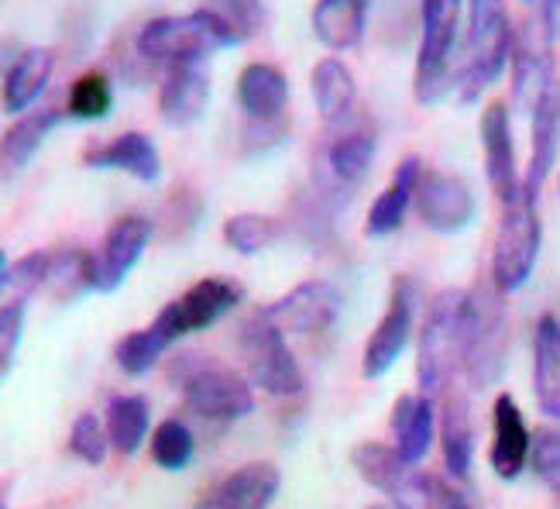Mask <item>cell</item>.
Segmentation results:
<instances>
[{"label": "cell", "mask_w": 560, "mask_h": 509, "mask_svg": "<svg viewBox=\"0 0 560 509\" xmlns=\"http://www.w3.org/2000/svg\"><path fill=\"white\" fill-rule=\"evenodd\" d=\"M114 107V86L110 77L101 69H90L83 77H77V83L69 86V101H66V114L77 120H101L107 117Z\"/></svg>", "instance_id": "36"}, {"label": "cell", "mask_w": 560, "mask_h": 509, "mask_svg": "<svg viewBox=\"0 0 560 509\" xmlns=\"http://www.w3.org/2000/svg\"><path fill=\"white\" fill-rule=\"evenodd\" d=\"M529 427L513 396H499L492 406V468L502 482H513L529 465Z\"/></svg>", "instance_id": "20"}, {"label": "cell", "mask_w": 560, "mask_h": 509, "mask_svg": "<svg viewBox=\"0 0 560 509\" xmlns=\"http://www.w3.org/2000/svg\"><path fill=\"white\" fill-rule=\"evenodd\" d=\"M533 390L540 414L560 424V321L547 313L533 334Z\"/></svg>", "instance_id": "26"}, {"label": "cell", "mask_w": 560, "mask_h": 509, "mask_svg": "<svg viewBox=\"0 0 560 509\" xmlns=\"http://www.w3.org/2000/svg\"><path fill=\"white\" fill-rule=\"evenodd\" d=\"M241 300H245V286L237 279H228V276L200 279V282H192L183 297H176L173 303H165L159 310V317L152 321V331L173 348L186 334L207 331L221 317H228Z\"/></svg>", "instance_id": "9"}, {"label": "cell", "mask_w": 560, "mask_h": 509, "mask_svg": "<svg viewBox=\"0 0 560 509\" xmlns=\"http://www.w3.org/2000/svg\"><path fill=\"white\" fill-rule=\"evenodd\" d=\"M56 69V53L45 45L24 48V53L4 69V111L24 114L45 93Z\"/></svg>", "instance_id": "27"}, {"label": "cell", "mask_w": 560, "mask_h": 509, "mask_svg": "<svg viewBox=\"0 0 560 509\" xmlns=\"http://www.w3.org/2000/svg\"><path fill=\"white\" fill-rule=\"evenodd\" d=\"M537 21H540V28H544V35H547V42H550L553 48H560V0H540V14H537Z\"/></svg>", "instance_id": "44"}, {"label": "cell", "mask_w": 560, "mask_h": 509, "mask_svg": "<svg viewBox=\"0 0 560 509\" xmlns=\"http://www.w3.org/2000/svg\"><path fill=\"white\" fill-rule=\"evenodd\" d=\"M107 433L117 454L131 458L152 430V406L144 396H114L107 403Z\"/></svg>", "instance_id": "32"}, {"label": "cell", "mask_w": 560, "mask_h": 509, "mask_svg": "<svg viewBox=\"0 0 560 509\" xmlns=\"http://www.w3.org/2000/svg\"><path fill=\"white\" fill-rule=\"evenodd\" d=\"M21 334H24V306L4 303L0 306V375H11L14 358L21 348Z\"/></svg>", "instance_id": "42"}, {"label": "cell", "mask_w": 560, "mask_h": 509, "mask_svg": "<svg viewBox=\"0 0 560 509\" xmlns=\"http://www.w3.org/2000/svg\"><path fill=\"white\" fill-rule=\"evenodd\" d=\"M537 200H540L537 193H529L523 186L516 200L502 204L495 245H492V286L502 297L523 289L533 269H537V258L544 248V224H540Z\"/></svg>", "instance_id": "5"}, {"label": "cell", "mask_w": 560, "mask_h": 509, "mask_svg": "<svg viewBox=\"0 0 560 509\" xmlns=\"http://www.w3.org/2000/svg\"><path fill=\"white\" fill-rule=\"evenodd\" d=\"M465 297L460 289H444L427 306L420 327V355L417 379L420 390L433 400L451 393V379L460 369V317H465Z\"/></svg>", "instance_id": "6"}, {"label": "cell", "mask_w": 560, "mask_h": 509, "mask_svg": "<svg viewBox=\"0 0 560 509\" xmlns=\"http://www.w3.org/2000/svg\"><path fill=\"white\" fill-rule=\"evenodd\" d=\"M423 173H427L423 159L420 155H406L396 165L393 183H388L375 197V204L369 210V221H364V231H369L372 238H385V234L399 231V224L406 221L409 207L417 204V189H420Z\"/></svg>", "instance_id": "23"}, {"label": "cell", "mask_w": 560, "mask_h": 509, "mask_svg": "<svg viewBox=\"0 0 560 509\" xmlns=\"http://www.w3.org/2000/svg\"><path fill=\"white\" fill-rule=\"evenodd\" d=\"M310 86H313V101H316V111L327 120L330 128L345 125L351 117L354 104H358V83H354V72L340 62L337 56H327L313 66V77H310Z\"/></svg>", "instance_id": "28"}, {"label": "cell", "mask_w": 560, "mask_h": 509, "mask_svg": "<svg viewBox=\"0 0 560 509\" xmlns=\"http://www.w3.org/2000/svg\"><path fill=\"white\" fill-rule=\"evenodd\" d=\"M427 509H475V506H471L465 496H460L457 489H451V486H444V482H436V478H433Z\"/></svg>", "instance_id": "43"}, {"label": "cell", "mask_w": 560, "mask_h": 509, "mask_svg": "<svg viewBox=\"0 0 560 509\" xmlns=\"http://www.w3.org/2000/svg\"><path fill=\"white\" fill-rule=\"evenodd\" d=\"M155 234V224L141 213H125L110 224L104 241L90 252V289L96 293H114L125 286L138 258L149 248V241Z\"/></svg>", "instance_id": "12"}, {"label": "cell", "mask_w": 560, "mask_h": 509, "mask_svg": "<svg viewBox=\"0 0 560 509\" xmlns=\"http://www.w3.org/2000/svg\"><path fill=\"white\" fill-rule=\"evenodd\" d=\"M176 385L186 406L203 420H241L255 409V390L245 375H237L210 358H183L176 366Z\"/></svg>", "instance_id": "7"}, {"label": "cell", "mask_w": 560, "mask_h": 509, "mask_svg": "<svg viewBox=\"0 0 560 509\" xmlns=\"http://www.w3.org/2000/svg\"><path fill=\"white\" fill-rule=\"evenodd\" d=\"M529 468L550 493L560 496V424H547L533 433Z\"/></svg>", "instance_id": "41"}, {"label": "cell", "mask_w": 560, "mask_h": 509, "mask_svg": "<svg viewBox=\"0 0 560 509\" xmlns=\"http://www.w3.org/2000/svg\"><path fill=\"white\" fill-rule=\"evenodd\" d=\"M282 489V475L272 462H248L197 502V509H269Z\"/></svg>", "instance_id": "19"}, {"label": "cell", "mask_w": 560, "mask_h": 509, "mask_svg": "<svg viewBox=\"0 0 560 509\" xmlns=\"http://www.w3.org/2000/svg\"><path fill=\"white\" fill-rule=\"evenodd\" d=\"M441 444H444V465L447 475L468 478L475 465V420L465 393H447L444 420H441Z\"/></svg>", "instance_id": "29"}, {"label": "cell", "mask_w": 560, "mask_h": 509, "mask_svg": "<svg viewBox=\"0 0 560 509\" xmlns=\"http://www.w3.org/2000/svg\"><path fill=\"white\" fill-rule=\"evenodd\" d=\"M279 234H282V224L276 221V217L252 213V210L228 217V224H224V241H228V248H234L237 255H258L269 245H276Z\"/></svg>", "instance_id": "35"}, {"label": "cell", "mask_w": 560, "mask_h": 509, "mask_svg": "<svg viewBox=\"0 0 560 509\" xmlns=\"http://www.w3.org/2000/svg\"><path fill=\"white\" fill-rule=\"evenodd\" d=\"M0 289H4V303H18L28 306V300L45 289L48 282V265H52V255L48 252H28L18 262H8V252L0 255Z\"/></svg>", "instance_id": "33"}, {"label": "cell", "mask_w": 560, "mask_h": 509, "mask_svg": "<svg viewBox=\"0 0 560 509\" xmlns=\"http://www.w3.org/2000/svg\"><path fill=\"white\" fill-rule=\"evenodd\" d=\"M354 472L369 482L375 493H382L396 509H427L433 478L420 475V468L406 462V458L378 441H364L351 451Z\"/></svg>", "instance_id": "11"}, {"label": "cell", "mask_w": 560, "mask_h": 509, "mask_svg": "<svg viewBox=\"0 0 560 509\" xmlns=\"http://www.w3.org/2000/svg\"><path fill=\"white\" fill-rule=\"evenodd\" d=\"M237 104L248 117L255 144H261L258 138H269V144L279 141V135H285L282 117L289 107V77L272 62H248L237 77Z\"/></svg>", "instance_id": "13"}, {"label": "cell", "mask_w": 560, "mask_h": 509, "mask_svg": "<svg viewBox=\"0 0 560 509\" xmlns=\"http://www.w3.org/2000/svg\"><path fill=\"white\" fill-rule=\"evenodd\" d=\"M465 0H420V56L412 72V96L423 107H436L460 80L457 42Z\"/></svg>", "instance_id": "2"}, {"label": "cell", "mask_w": 560, "mask_h": 509, "mask_svg": "<svg viewBox=\"0 0 560 509\" xmlns=\"http://www.w3.org/2000/svg\"><path fill=\"white\" fill-rule=\"evenodd\" d=\"M337 313H340V297L324 279H306L300 286H292L285 297L265 306V317L282 334H320L334 327Z\"/></svg>", "instance_id": "14"}, {"label": "cell", "mask_w": 560, "mask_h": 509, "mask_svg": "<svg viewBox=\"0 0 560 509\" xmlns=\"http://www.w3.org/2000/svg\"><path fill=\"white\" fill-rule=\"evenodd\" d=\"M48 289H56L59 297H77L90 289V252L83 248H62L52 255L48 265Z\"/></svg>", "instance_id": "39"}, {"label": "cell", "mask_w": 560, "mask_h": 509, "mask_svg": "<svg viewBox=\"0 0 560 509\" xmlns=\"http://www.w3.org/2000/svg\"><path fill=\"white\" fill-rule=\"evenodd\" d=\"M502 293L475 289L465 297V317H460V372L471 390H489L502 379L505 351H509V324L502 310Z\"/></svg>", "instance_id": "3"}, {"label": "cell", "mask_w": 560, "mask_h": 509, "mask_svg": "<svg viewBox=\"0 0 560 509\" xmlns=\"http://www.w3.org/2000/svg\"><path fill=\"white\" fill-rule=\"evenodd\" d=\"M523 4H533V0H523Z\"/></svg>", "instance_id": "48"}, {"label": "cell", "mask_w": 560, "mask_h": 509, "mask_svg": "<svg viewBox=\"0 0 560 509\" xmlns=\"http://www.w3.org/2000/svg\"><path fill=\"white\" fill-rule=\"evenodd\" d=\"M165 351H168V345L162 342V337L149 324L144 331H131V334L120 337L117 348H114V358H117V366L125 369L128 375H144V372H152L159 366V358Z\"/></svg>", "instance_id": "38"}, {"label": "cell", "mask_w": 560, "mask_h": 509, "mask_svg": "<svg viewBox=\"0 0 560 509\" xmlns=\"http://www.w3.org/2000/svg\"><path fill=\"white\" fill-rule=\"evenodd\" d=\"M420 317V282L412 276H399L388 293V306L382 313L378 327L372 331L369 345L361 355V372L364 379H382L388 369L396 366L399 355L406 351L412 331H417Z\"/></svg>", "instance_id": "10"}, {"label": "cell", "mask_w": 560, "mask_h": 509, "mask_svg": "<svg viewBox=\"0 0 560 509\" xmlns=\"http://www.w3.org/2000/svg\"><path fill=\"white\" fill-rule=\"evenodd\" d=\"M110 433H107V424H101L96 414H80L72 420V430H69V451L80 458L86 465H101L107 451H110Z\"/></svg>", "instance_id": "40"}, {"label": "cell", "mask_w": 560, "mask_h": 509, "mask_svg": "<svg viewBox=\"0 0 560 509\" xmlns=\"http://www.w3.org/2000/svg\"><path fill=\"white\" fill-rule=\"evenodd\" d=\"M557 48L547 42L540 21H526L516 32V45H513V101L520 111L533 114V107L540 104V96L550 90V83L557 80Z\"/></svg>", "instance_id": "15"}, {"label": "cell", "mask_w": 560, "mask_h": 509, "mask_svg": "<svg viewBox=\"0 0 560 509\" xmlns=\"http://www.w3.org/2000/svg\"><path fill=\"white\" fill-rule=\"evenodd\" d=\"M310 24L324 48L351 53L364 35V24H369V0H316Z\"/></svg>", "instance_id": "25"}, {"label": "cell", "mask_w": 560, "mask_h": 509, "mask_svg": "<svg viewBox=\"0 0 560 509\" xmlns=\"http://www.w3.org/2000/svg\"><path fill=\"white\" fill-rule=\"evenodd\" d=\"M393 448L406 458V462L420 465L433 448V433H436V414H433V400L427 393H406L396 400L393 417Z\"/></svg>", "instance_id": "24"}, {"label": "cell", "mask_w": 560, "mask_h": 509, "mask_svg": "<svg viewBox=\"0 0 560 509\" xmlns=\"http://www.w3.org/2000/svg\"><path fill=\"white\" fill-rule=\"evenodd\" d=\"M417 210L420 221L436 231V234H457L465 231L475 221V193L471 186L451 176V173H436V169H427L420 189H417Z\"/></svg>", "instance_id": "17"}, {"label": "cell", "mask_w": 560, "mask_h": 509, "mask_svg": "<svg viewBox=\"0 0 560 509\" xmlns=\"http://www.w3.org/2000/svg\"><path fill=\"white\" fill-rule=\"evenodd\" d=\"M192 451H197V438L183 420H162L152 430V458L159 468L179 472L192 462Z\"/></svg>", "instance_id": "37"}, {"label": "cell", "mask_w": 560, "mask_h": 509, "mask_svg": "<svg viewBox=\"0 0 560 509\" xmlns=\"http://www.w3.org/2000/svg\"><path fill=\"white\" fill-rule=\"evenodd\" d=\"M369 509H396V506H369Z\"/></svg>", "instance_id": "45"}, {"label": "cell", "mask_w": 560, "mask_h": 509, "mask_svg": "<svg viewBox=\"0 0 560 509\" xmlns=\"http://www.w3.org/2000/svg\"><path fill=\"white\" fill-rule=\"evenodd\" d=\"M513 45L516 28L505 0H468V38L457 80L460 104H475L502 77V69L513 62Z\"/></svg>", "instance_id": "1"}, {"label": "cell", "mask_w": 560, "mask_h": 509, "mask_svg": "<svg viewBox=\"0 0 560 509\" xmlns=\"http://www.w3.org/2000/svg\"><path fill=\"white\" fill-rule=\"evenodd\" d=\"M83 162L90 169H114V173H128L138 183H159L162 180V155L155 141L144 131H125L104 144L86 149Z\"/></svg>", "instance_id": "21"}, {"label": "cell", "mask_w": 560, "mask_h": 509, "mask_svg": "<svg viewBox=\"0 0 560 509\" xmlns=\"http://www.w3.org/2000/svg\"><path fill=\"white\" fill-rule=\"evenodd\" d=\"M557 321H560V306H557Z\"/></svg>", "instance_id": "46"}, {"label": "cell", "mask_w": 560, "mask_h": 509, "mask_svg": "<svg viewBox=\"0 0 560 509\" xmlns=\"http://www.w3.org/2000/svg\"><path fill=\"white\" fill-rule=\"evenodd\" d=\"M197 11L210 14L221 28L234 38V45H245L255 35H261L269 11L261 0H200Z\"/></svg>", "instance_id": "34"}, {"label": "cell", "mask_w": 560, "mask_h": 509, "mask_svg": "<svg viewBox=\"0 0 560 509\" xmlns=\"http://www.w3.org/2000/svg\"><path fill=\"white\" fill-rule=\"evenodd\" d=\"M375 149H378V138L372 128L354 125L348 131H340L337 138H330L327 144V173L334 183L340 186H354L369 176V169L375 162Z\"/></svg>", "instance_id": "30"}, {"label": "cell", "mask_w": 560, "mask_h": 509, "mask_svg": "<svg viewBox=\"0 0 560 509\" xmlns=\"http://www.w3.org/2000/svg\"><path fill=\"white\" fill-rule=\"evenodd\" d=\"M237 342H241V358H245V369H248V382H255L261 393H269L276 400H289L306 390L296 355L285 345V334L265 317V310H258L255 317L245 321Z\"/></svg>", "instance_id": "8"}, {"label": "cell", "mask_w": 560, "mask_h": 509, "mask_svg": "<svg viewBox=\"0 0 560 509\" xmlns=\"http://www.w3.org/2000/svg\"><path fill=\"white\" fill-rule=\"evenodd\" d=\"M481 149H485V176L499 197V204L516 200L523 193L520 165H516V141H513V117L505 101H492L481 111Z\"/></svg>", "instance_id": "16"}, {"label": "cell", "mask_w": 560, "mask_h": 509, "mask_svg": "<svg viewBox=\"0 0 560 509\" xmlns=\"http://www.w3.org/2000/svg\"><path fill=\"white\" fill-rule=\"evenodd\" d=\"M62 120L59 107H42L32 114H21L14 125L4 131V141H0V159H4V173H18L24 169L35 152L45 144V138L56 131V125Z\"/></svg>", "instance_id": "31"}, {"label": "cell", "mask_w": 560, "mask_h": 509, "mask_svg": "<svg viewBox=\"0 0 560 509\" xmlns=\"http://www.w3.org/2000/svg\"><path fill=\"white\" fill-rule=\"evenodd\" d=\"M210 72L203 62L168 66L159 86V114L168 128H192L210 104Z\"/></svg>", "instance_id": "18"}, {"label": "cell", "mask_w": 560, "mask_h": 509, "mask_svg": "<svg viewBox=\"0 0 560 509\" xmlns=\"http://www.w3.org/2000/svg\"><path fill=\"white\" fill-rule=\"evenodd\" d=\"M529 128H533V152H529V173L523 186L540 197V189L550 180L557 165V152H560V77L540 96V104L533 107Z\"/></svg>", "instance_id": "22"}, {"label": "cell", "mask_w": 560, "mask_h": 509, "mask_svg": "<svg viewBox=\"0 0 560 509\" xmlns=\"http://www.w3.org/2000/svg\"><path fill=\"white\" fill-rule=\"evenodd\" d=\"M557 189H560V176H557Z\"/></svg>", "instance_id": "47"}, {"label": "cell", "mask_w": 560, "mask_h": 509, "mask_svg": "<svg viewBox=\"0 0 560 509\" xmlns=\"http://www.w3.org/2000/svg\"><path fill=\"white\" fill-rule=\"evenodd\" d=\"M221 48H234V38L203 11L152 18L135 35V53L152 66L203 62Z\"/></svg>", "instance_id": "4"}]
</instances>
